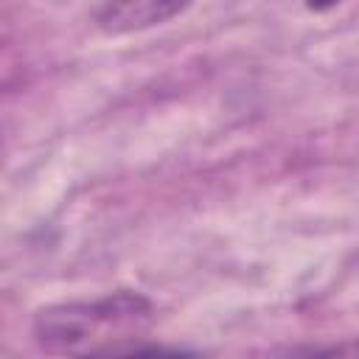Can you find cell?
Listing matches in <instances>:
<instances>
[{
  "label": "cell",
  "instance_id": "1",
  "mask_svg": "<svg viewBox=\"0 0 359 359\" xmlns=\"http://www.w3.org/2000/svg\"><path fill=\"white\" fill-rule=\"evenodd\" d=\"M154 323V306L146 294L118 289L95 300L53 303L36 311L31 331L48 353H140L163 351L160 345H140Z\"/></svg>",
  "mask_w": 359,
  "mask_h": 359
},
{
  "label": "cell",
  "instance_id": "2",
  "mask_svg": "<svg viewBox=\"0 0 359 359\" xmlns=\"http://www.w3.org/2000/svg\"><path fill=\"white\" fill-rule=\"evenodd\" d=\"M191 3L194 0H101L95 8V25L109 36L137 34L180 17Z\"/></svg>",
  "mask_w": 359,
  "mask_h": 359
},
{
  "label": "cell",
  "instance_id": "3",
  "mask_svg": "<svg viewBox=\"0 0 359 359\" xmlns=\"http://www.w3.org/2000/svg\"><path fill=\"white\" fill-rule=\"evenodd\" d=\"M339 0H306V6L311 8V11H328V8H334Z\"/></svg>",
  "mask_w": 359,
  "mask_h": 359
},
{
  "label": "cell",
  "instance_id": "4",
  "mask_svg": "<svg viewBox=\"0 0 359 359\" xmlns=\"http://www.w3.org/2000/svg\"><path fill=\"white\" fill-rule=\"evenodd\" d=\"M334 351H339V353H359V342H353L348 348H334Z\"/></svg>",
  "mask_w": 359,
  "mask_h": 359
}]
</instances>
